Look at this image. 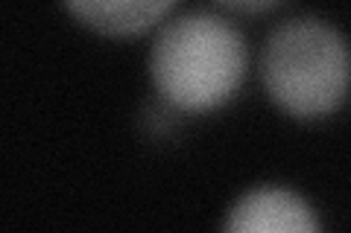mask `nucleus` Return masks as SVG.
<instances>
[{
	"mask_svg": "<svg viewBox=\"0 0 351 233\" xmlns=\"http://www.w3.org/2000/svg\"><path fill=\"white\" fill-rule=\"evenodd\" d=\"M234 9H240V12H261V9H269L272 3H232Z\"/></svg>",
	"mask_w": 351,
	"mask_h": 233,
	"instance_id": "nucleus-5",
	"label": "nucleus"
},
{
	"mask_svg": "<svg viewBox=\"0 0 351 233\" xmlns=\"http://www.w3.org/2000/svg\"><path fill=\"white\" fill-rule=\"evenodd\" d=\"M226 233H319V221L302 195L284 187H258L232 207Z\"/></svg>",
	"mask_w": 351,
	"mask_h": 233,
	"instance_id": "nucleus-3",
	"label": "nucleus"
},
{
	"mask_svg": "<svg viewBox=\"0 0 351 233\" xmlns=\"http://www.w3.org/2000/svg\"><path fill=\"white\" fill-rule=\"evenodd\" d=\"M85 27L108 32V36H132L152 27L161 15L170 12V3L161 0H82V3H68Z\"/></svg>",
	"mask_w": 351,
	"mask_h": 233,
	"instance_id": "nucleus-4",
	"label": "nucleus"
},
{
	"mask_svg": "<svg viewBox=\"0 0 351 233\" xmlns=\"http://www.w3.org/2000/svg\"><path fill=\"white\" fill-rule=\"evenodd\" d=\"M158 94L182 111H208L237 91L246 70L243 36L214 12H184L158 29L149 55Z\"/></svg>",
	"mask_w": 351,
	"mask_h": 233,
	"instance_id": "nucleus-1",
	"label": "nucleus"
},
{
	"mask_svg": "<svg viewBox=\"0 0 351 233\" xmlns=\"http://www.w3.org/2000/svg\"><path fill=\"white\" fill-rule=\"evenodd\" d=\"M261 76L272 102L287 114L316 120L337 111L351 87V50L319 18H293L269 32Z\"/></svg>",
	"mask_w": 351,
	"mask_h": 233,
	"instance_id": "nucleus-2",
	"label": "nucleus"
}]
</instances>
